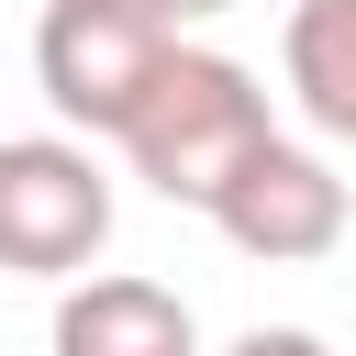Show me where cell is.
<instances>
[{"mask_svg":"<svg viewBox=\"0 0 356 356\" xmlns=\"http://www.w3.org/2000/svg\"><path fill=\"white\" fill-rule=\"evenodd\" d=\"M178 44H189V33H178L156 0H44V22H33V78H44V100H56V122H67L78 145H111L122 111L145 100V78H156Z\"/></svg>","mask_w":356,"mask_h":356,"instance_id":"2","label":"cell"},{"mask_svg":"<svg viewBox=\"0 0 356 356\" xmlns=\"http://www.w3.org/2000/svg\"><path fill=\"white\" fill-rule=\"evenodd\" d=\"M345 178H334V156H312V145H289V134H267L222 189H211V234L234 245V256H256V267H312V256H334L345 245Z\"/></svg>","mask_w":356,"mask_h":356,"instance_id":"4","label":"cell"},{"mask_svg":"<svg viewBox=\"0 0 356 356\" xmlns=\"http://www.w3.org/2000/svg\"><path fill=\"white\" fill-rule=\"evenodd\" d=\"M56 356H200V323L167 278H134V267H89L56 289Z\"/></svg>","mask_w":356,"mask_h":356,"instance_id":"5","label":"cell"},{"mask_svg":"<svg viewBox=\"0 0 356 356\" xmlns=\"http://www.w3.org/2000/svg\"><path fill=\"white\" fill-rule=\"evenodd\" d=\"M156 11H167V22L189 33V22H211V11H234V0H156Z\"/></svg>","mask_w":356,"mask_h":356,"instance_id":"8","label":"cell"},{"mask_svg":"<svg viewBox=\"0 0 356 356\" xmlns=\"http://www.w3.org/2000/svg\"><path fill=\"white\" fill-rule=\"evenodd\" d=\"M111 245V167L78 134H0V267L11 278H89Z\"/></svg>","mask_w":356,"mask_h":356,"instance_id":"3","label":"cell"},{"mask_svg":"<svg viewBox=\"0 0 356 356\" xmlns=\"http://www.w3.org/2000/svg\"><path fill=\"white\" fill-rule=\"evenodd\" d=\"M278 78H289V100H300L312 134L356 145V0H289Z\"/></svg>","mask_w":356,"mask_h":356,"instance_id":"6","label":"cell"},{"mask_svg":"<svg viewBox=\"0 0 356 356\" xmlns=\"http://www.w3.org/2000/svg\"><path fill=\"white\" fill-rule=\"evenodd\" d=\"M222 356H334V345H323V334H300V323H245Z\"/></svg>","mask_w":356,"mask_h":356,"instance_id":"7","label":"cell"},{"mask_svg":"<svg viewBox=\"0 0 356 356\" xmlns=\"http://www.w3.org/2000/svg\"><path fill=\"white\" fill-rule=\"evenodd\" d=\"M278 134V111H267V89H256V67L245 56H222V44H178L156 78H145V100L122 111V167L156 189V200H178V211H211V189L256 156Z\"/></svg>","mask_w":356,"mask_h":356,"instance_id":"1","label":"cell"}]
</instances>
